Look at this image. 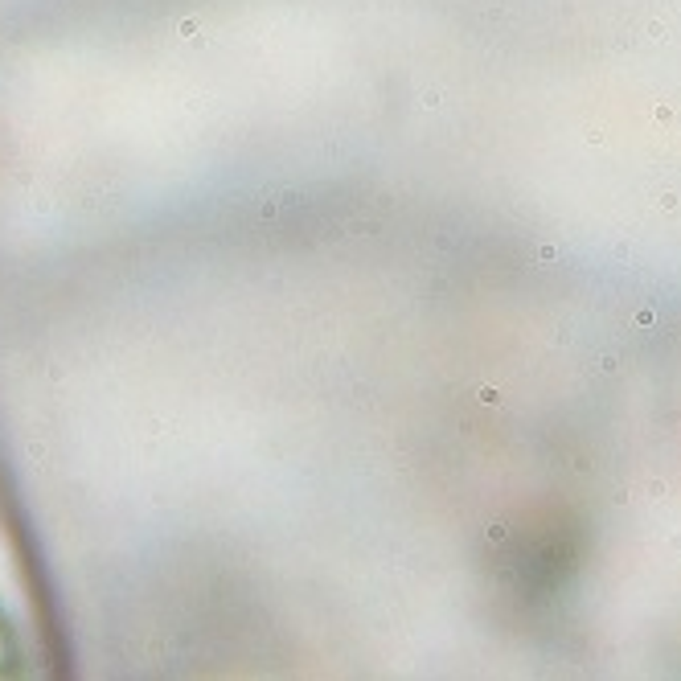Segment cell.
I'll use <instances>...</instances> for the list:
<instances>
[{
    "label": "cell",
    "instance_id": "1",
    "mask_svg": "<svg viewBox=\"0 0 681 681\" xmlns=\"http://www.w3.org/2000/svg\"><path fill=\"white\" fill-rule=\"evenodd\" d=\"M636 324H653V308H640V312H636Z\"/></svg>",
    "mask_w": 681,
    "mask_h": 681
}]
</instances>
